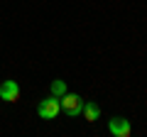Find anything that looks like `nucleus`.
Instances as JSON below:
<instances>
[{
  "instance_id": "obj_1",
  "label": "nucleus",
  "mask_w": 147,
  "mask_h": 137,
  "mask_svg": "<svg viewBox=\"0 0 147 137\" xmlns=\"http://www.w3.org/2000/svg\"><path fill=\"white\" fill-rule=\"evenodd\" d=\"M59 103H61V110L66 113L69 118H79L81 110H84V100H81V95L69 93V91L61 95V98H59Z\"/></svg>"
},
{
  "instance_id": "obj_2",
  "label": "nucleus",
  "mask_w": 147,
  "mask_h": 137,
  "mask_svg": "<svg viewBox=\"0 0 147 137\" xmlns=\"http://www.w3.org/2000/svg\"><path fill=\"white\" fill-rule=\"evenodd\" d=\"M37 113H39V118H44V120H54V118L61 113V103H59L57 95H49V98H44L39 105H37Z\"/></svg>"
},
{
  "instance_id": "obj_3",
  "label": "nucleus",
  "mask_w": 147,
  "mask_h": 137,
  "mask_svg": "<svg viewBox=\"0 0 147 137\" xmlns=\"http://www.w3.org/2000/svg\"><path fill=\"white\" fill-rule=\"evenodd\" d=\"M108 132L113 137H130V132H132L130 120L127 118H110L108 120Z\"/></svg>"
},
{
  "instance_id": "obj_4",
  "label": "nucleus",
  "mask_w": 147,
  "mask_h": 137,
  "mask_svg": "<svg viewBox=\"0 0 147 137\" xmlns=\"http://www.w3.org/2000/svg\"><path fill=\"white\" fill-rule=\"evenodd\" d=\"M0 98L7 100V103H17V98H20V86H17V81H3V86H0Z\"/></svg>"
},
{
  "instance_id": "obj_5",
  "label": "nucleus",
  "mask_w": 147,
  "mask_h": 137,
  "mask_svg": "<svg viewBox=\"0 0 147 137\" xmlns=\"http://www.w3.org/2000/svg\"><path fill=\"white\" fill-rule=\"evenodd\" d=\"M81 115H84V120L96 122V120L100 118V108L96 105V103H84V110H81Z\"/></svg>"
},
{
  "instance_id": "obj_6",
  "label": "nucleus",
  "mask_w": 147,
  "mask_h": 137,
  "mask_svg": "<svg viewBox=\"0 0 147 137\" xmlns=\"http://www.w3.org/2000/svg\"><path fill=\"white\" fill-rule=\"evenodd\" d=\"M64 93H66V81H61V79L52 81V95H57V98H61Z\"/></svg>"
}]
</instances>
